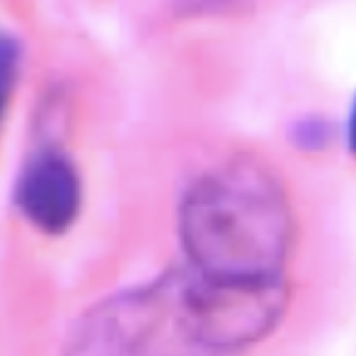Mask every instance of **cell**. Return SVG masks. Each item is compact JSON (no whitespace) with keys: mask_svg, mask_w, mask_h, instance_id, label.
<instances>
[{"mask_svg":"<svg viewBox=\"0 0 356 356\" xmlns=\"http://www.w3.org/2000/svg\"><path fill=\"white\" fill-rule=\"evenodd\" d=\"M284 307L286 286L220 284L184 264L95 304L67 356H239Z\"/></svg>","mask_w":356,"mask_h":356,"instance_id":"obj_1","label":"cell"},{"mask_svg":"<svg viewBox=\"0 0 356 356\" xmlns=\"http://www.w3.org/2000/svg\"><path fill=\"white\" fill-rule=\"evenodd\" d=\"M184 264L220 284L286 286L291 214L277 179L252 160L212 167L179 202Z\"/></svg>","mask_w":356,"mask_h":356,"instance_id":"obj_2","label":"cell"},{"mask_svg":"<svg viewBox=\"0 0 356 356\" xmlns=\"http://www.w3.org/2000/svg\"><path fill=\"white\" fill-rule=\"evenodd\" d=\"M15 204L33 229L65 234L83 207V182L70 157L55 147L38 149L18 175Z\"/></svg>","mask_w":356,"mask_h":356,"instance_id":"obj_3","label":"cell"},{"mask_svg":"<svg viewBox=\"0 0 356 356\" xmlns=\"http://www.w3.org/2000/svg\"><path fill=\"white\" fill-rule=\"evenodd\" d=\"M18 72H20V45L15 38L0 30V120L6 115L13 92H15Z\"/></svg>","mask_w":356,"mask_h":356,"instance_id":"obj_4","label":"cell"},{"mask_svg":"<svg viewBox=\"0 0 356 356\" xmlns=\"http://www.w3.org/2000/svg\"><path fill=\"white\" fill-rule=\"evenodd\" d=\"M349 143L351 149L356 152V105H354V113H351V125H349Z\"/></svg>","mask_w":356,"mask_h":356,"instance_id":"obj_5","label":"cell"}]
</instances>
